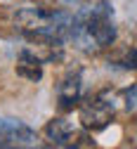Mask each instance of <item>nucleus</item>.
<instances>
[{"label": "nucleus", "instance_id": "obj_1", "mask_svg": "<svg viewBox=\"0 0 137 149\" xmlns=\"http://www.w3.org/2000/svg\"><path fill=\"white\" fill-rule=\"evenodd\" d=\"M69 36L83 52H99L116 38L113 14L106 3H99L95 7H83L73 14Z\"/></svg>", "mask_w": 137, "mask_h": 149}, {"label": "nucleus", "instance_id": "obj_2", "mask_svg": "<svg viewBox=\"0 0 137 149\" xmlns=\"http://www.w3.org/2000/svg\"><path fill=\"white\" fill-rule=\"evenodd\" d=\"M17 26L26 38H35V36L64 38V33L71 26V19L64 12H52L43 7H22L17 12Z\"/></svg>", "mask_w": 137, "mask_h": 149}, {"label": "nucleus", "instance_id": "obj_3", "mask_svg": "<svg viewBox=\"0 0 137 149\" xmlns=\"http://www.w3.org/2000/svg\"><path fill=\"white\" fill-rule=\"evenodd\" d=\"M35 133L17 118H0V147H33Z\"/></svg>", "mask_w": 137, "mask_h": 149}, {"label": "nucleus", "instance_id": "obj_4", "mask_svg": "<svg viewBox=\"0 0 137 149\" xmlns=\"http://www.w3.org/2000/svg\"><path fill=\"white\" fill-rule=\"evenodd\" d=\"M57 97H59V107L64 111H71L73 107H78V100H81V73H69L57 88Z\"/></svg>", "mask_w": 137, "mask_h": 149}, {"label": "nucleus", "instance_id": "obj_5", "mask_svg": "<svg viewBox=\"0 0 137 149\" xmlns=\"http://www.w3.org/2000/svg\"><path fill=\"white\" fill-rule=\"evenodd\" d=\"M73 135H76V130L71 125V121L66 118H52L47 125H45V137L57 144V147H64V144H71L73 142Z\"/></svg>", "mask_w": 137, "mask_h": 149}, {"label": "nucleus", "instance_id": "obj_6", "mask_svg": "<svg viewBox=\"0 0 137 149\" xmlns=\"http://www.w3.org/2000/svg\"><path fill=\"white\" fill-rule=\"evenodd\" d=\"M17 73L29 78V81H40V76H43L40 57L35 52H31V50H22L19 52V59H17Z\"/></svg>", "mask_w": 137, "mask_h": 149}, {"label": "nucleus", "instance_id": "obj_7", "mask_svg": "<svg viewBox=\"0 0 137 149\" xmlns=\"http://www.w3.org/2000/svg\"><path fill=\"white\" fill-rule=\"evenodd\" d=\"M121 64H123L125 69H132V71H137V47H130V50H125V54H123Z\"/></svg>", "mask_w": 137, "mask_h": 149}]
</instances>
